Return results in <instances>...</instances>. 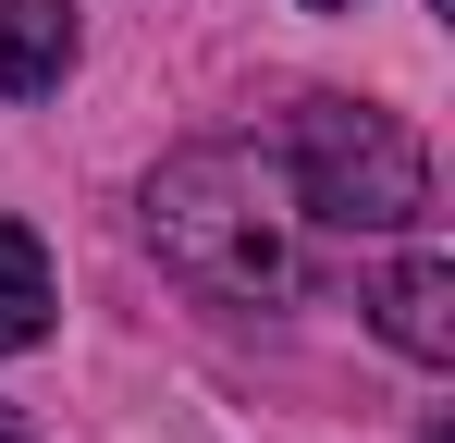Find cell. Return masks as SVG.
<instances>
[{
  "label": "cell",
  "mask_w": 455,
  "mask_h": 443,
  "mask_svg": "<svg viewBox=\"0 0 455 443\" xmlns=\"http://www.w3.org/2000/svg\"><path fill=\"white\" fill-rule=\"evenodd\" d=\"M136 234L210 308H296L307 295V222H296V185L259 136H185L136 185Z\"/></svg>",
  "instance_id": "6da1fadb"
},
{
  "label": "cell",
  "mask_w": 455,
  "mask_h": 443,
  "mask_svg": "<svg viewBox=\"0 0 455 443\" xmlns=\"http://www.w3.org/2000/svg\"><path fill=\"white\" fill-rule=\"evenodd\" d=\"M271 160L296 185V222H320V234H406L431 210V160L381 99H296Z\"/></svg>",
  "instance_id": "7a4b0ae2"
},
{
  "label": "cell",
  "mask_w": 455,
  "mask_h": 443,
  "mask_svg": "<svg viewBox=\"0 0 455 443\" xmlns=\"http://www.w3.org/2000/svg\"><path fill=\"white\" fill-rule=\"evenodd\" d=\"M357 308L381 320V345H394V358H419V369H443V358H455V259H443V246L381 259Z\"/></svg>",
  "instance_id": "3957f363"
},
{
  "label": "cell",
  "mask_w": 455,
  "mask_h": 443,
  "mask_svg": "<svg viewBox=\"0 0 455 443\" xmlns=\"http://www.w3.org/2000/svg\"><path fill=\"white\" fill-rule=\"evenodd\" d=\"M86 62L75 0H0V99H62Z\"/></svg>",
  "instance_id": "277c9868"
},
{
  "label": "cell",
  "mask_w": 455,
  "mask_h": 443,
  "mask_svg": "<svg viewBox=\"0 0 455 443\" xmlns=\"http://www.w3.org/2000/svg\"><path fill=\"white\" fill-rule=\"evenodd\" d=\"M50 320H62V271H50V246H37L25 222H0V358L50 345Z\"/></svg>",
  "instance_id": "5b68a950"
},
{
  "label": "cell",
  "mask_w": 455,
  "mask_h": 443,
  "mask_svg": "<svg viewBox=\"0 0 455 443\" xmlns=\"http://www.w3.org/2000/svg\"><path fill=\"white\" fill-rule=\"evenodd\" d=\"M0 443H37V431H25V419H12V407H0Z\"/></svg>",
  "instance_id": "8992f818"
},
{
  "label": "cell",
  "mask_w": 455,
  "mask_h": 443,
  "mask_svg": "<svg viewBox=\"0 0 455 443\" xmlns=\"http://www.w3.org/2000/svg\"><path fill=\"white\" fill-rule=\"evenodd\" d=\"M296 12H357V0H296Z\"/></svg>",
  "instance_id": "52a82bcc"
}]
</instances>
